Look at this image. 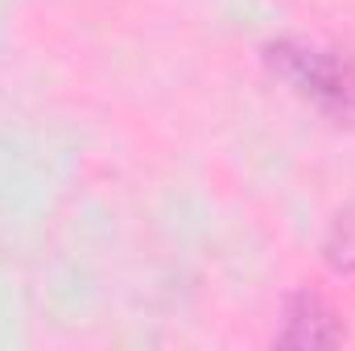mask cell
<instances>
[{
	"instance_id": "6da1fadb",
	"label": "cell",
	"mask_w": 355,
	"mask_h": 351,
	"mask_svg": "<svg viewBox=\"0 0 355 351\" xmlns=\"http://www.w3.org/2000/svg\"><path fill=\"white\" fill-rule=\"evenodd\" d=\"M268 62L297 95H306L322 112L355 116V62L310 42H277L268 46Z\"/></svg>"
},
{
	"instance_id": "7a4b0ae2",
	"label": "cell",
	"mask_w": 355,
	"mask_h": 351,
	"mask_svg": "<svg viewBox=\"0 0 355 351\" xmlns=\"http://www.w3.org/2000/svg\"><path fill=\"white\" fill-rule=\"evenodd\" d=\"M339 339V327L331 318V310H322L318 298H297L289 306V327L281 335V343H293V348H322V343H335Z\"/></svg>"
}]
</instances>
